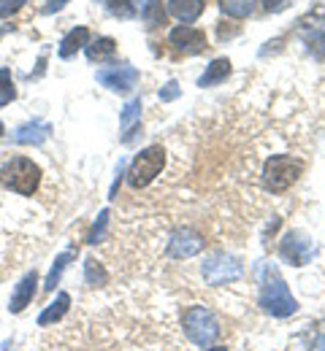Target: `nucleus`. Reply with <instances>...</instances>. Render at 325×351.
I'll list each match as a JSON object with an SVG mask.
<instances>
[{
    "label": "nucleus",
    "mask_w": 325,
    "mask_h": 351,
    "mask_svg": "<svg viewBox=\"0 0 325 351\" xmlns=\"http://www.w3.org/2000/svg\"><path fill=\"white\" fill-rule=\"evenodd\" d=\"M98 82L111 92H131L139 82V71L131 68V65H117V68H106V71H98Z\"/></svg>",
    "instance_id": "obj_8"
},
{
    "label": "nucleus",
    "mask_w": 325,
    "mask_h": 351,
    "mask_svg": "<svg viewBox=\"0 0 325 351\" xmlns=\"http://www.w3.org/2000/svg\"><path fill=\"white\" fill-rule=\"evenodd\" d=\"M106 227H109V211H100L93 224V230H90V235H87V243H100L103 235H106Z\"/></svg>",
    "instance_id": "obj_25"
},
{
    "label": "nucleus",
    "mask_w": 325,
    "mask_h": 351,
    "mask_svg": "<svg viewBox=\"0 0 325 351\" xmlns=\"http://www.w3.org/2000/svg\"><path fill=\"white\" fill-rule=\"evenodd\" d=\"M0 184L11 192L30 197L41 184V168L27 157H14L0 168Z\"/></svg>",
    "instance_id": "obj_2"
},
{
    "label": "nucleus",
    "mask_w": 325,
    "mask_h": 351,
    "mask_svg": "<svg viewBox=\"0 0 325 351\" xmlns=\"http://www.w3.org/2000/svg\"><path fill=\"white\" fill-rule=\"evenodd\" d=\"M168 41H171V46H177L179 51H185V54H201L206 49V33L182 25V27H174L168 33Z\"/></svg>",
    "instance_id": "obj_10"
},
{
    "label": "nucleus",
    "mask_w": 325,
    "mask_h": 351,
    "mask_svg": "<svg viewBox=\"0 0 325 351\" xmlns=\"http://www.w3.org/2000/svg\"><path fill=\"white\" fill-rule=\"evenodd\" d=\"M206 351H228V346H212V349H206Z\"/></svg>",
    "instance_id": "obj_32"
},
{
    "label": "nucleus",
    "mask_w": 325,
    "mask_h": 351,
    "mask_svg": "<svg viewBox=\"0 0 325 351\" xmlns=\"http://www.w3.org/2000/svg\"><path fill=\"white\" fill-rule=\"evenodd\" d=\"M203 0H168V11L179 19V22H185V25H190V22H195L201 14H203Z\"/></svg>",
    "instance_id": "obj_13"
},
{
    "label": "nucleus",
    "mask_w": 325,
    "mask_h": 351,
    "mask_svg": "<svg viewBox=\"0 0 325 351\" xmlns=\"http://www.w3.org/2000/svg\"><path fill=\"white\" fill-rule=\"evenodd\" d=\"M185 332L195 346L206 349V346H212V343L217 341L220 324H217V319H214V313H212L209 308L192 306V308H187V313H185Z\"/></svg>",
    "instance_id": "obj_3"
},
{
    "label": "nucleus",
    "mask_w": 325,
    "mask_h": 351,
    "mask_svg": "<svg viewBox=\"0 0 325 351\" xmlns=\"http://www.w3.org/2000/svg\"><path fill=\"white\" fill-rule=\"evenodd\" d=\"M220 5L233 19H244L255 11V0H220Z\"/></svg>",
    "instance_id": "obj_20"
},
{
    "label": "nucleus",
    "mask_w": 325,
    "mask_h": 351,
    "mask_svg": "<svg viewBox=\"0 0 325 351\" xmlns=\"http://www.w3.org/2000/svg\"><path fill=\"white\" fill-rule=\"evenodd\" d=\"M203 278L206 284L212 287H220V284H231L236 278H241V263L231 257V254H212L206 263H203Z\"/></svg>",
    "instance_id": "obj_7"
},
{
    "label": "nucleus",
    "mask_w": 325,
    "mask_h": 351,
    "mask_svg": "<svg viewBox=\"0 0 325 351\" xmlns=\"http://www.w3.org/2000/svg\"><path fill=\"white\" fill-rule=\"evenodd\" d=\"M228 76H231V60H228V57H217V60L206 68V73L198 79V87H214V84L225 82Z\"/></svg>",
    "instance_id": "obj_14"
},
{
    "label": "nucleus",
    "mask_w": 325,
    "mask_h": 351,
    "mask_svg": "<svg viewBox=\"0 0 325 351\" xmlns=\"http://www.w3.org/2000/svg\"><path fill=\"white\" fill-rule=\"evenodd\" d=\"M177 97H179V84H177V82H168L166 87L160 89V100L168 103V100H177Z\"/></svg>",
    "instance_id": "obj_27"
},
{
    "label": "nucleus",
    "mask_w": 325,
    "mask_h": 351,
    "mask_svg": "<svg viewBox=\"0 0 325 351\" xmlns=\"http://www.w3.org/2000/svg\"><path fill=\"white\" fill-rule=\"evenodd\" d=\"M25 3H27V0H0V19H5V16H11V14H16Z\"/></svg>",
    "instance_id": "obj_26"
},
{
    "label": "nucleus",
    "mask_w": 325,
    "mask_h": 351,
    "mask_svg": "<svg viewBox=\"0 0 325 351\" xmlns=\"http://www.w3.org/2000/svg\"><path fill=\"white\" fill-rule=\"evenodd\" d=\"M0 135H3V122H0Z\"/></svg>",
    "instance_id": "obj_33"
},
{
    "label": "nucleus",
    "mask_w": 325,
    "mask_h": 351,
    "mask_svg": "<svg viewBox=\"0 0 325 351\" xmlns=\"http://www.w3.org/2000/svg\"><path fill=\"white\" fill-rule=\"evenodd\" d=\"M203 249V238L195 232V230H177L168 241V257L174 260H187L192 254H198Z\"/></svg>",
    "instance_id": "obj_9"
},
{
    "label": "nucleus",
    "mask_w": 325,
    "mask_h": 351,
    "mask_svg": "<svg viewBox=\"0 0 325 351\" xmlns=\"http://www.w3.org/2000/svg\"><path fill=\"white\" fill-rule=\"evenodd\" d=\"M166 165V149L163 146H149L144 149L141 154H136V160L131 162V171H128V184L133 189H141V186H149L160 171Z\"/></svg>",
    "instance_id": "obj_4"
},
{
    "label": "nucleus",
    "mask_w": 325,
    "mask_h": 351,
    "mask_svg": "<svg viewBox=\"0 0 325 351\" xmlns=\"http://www.w3.org/2000/svg\"><path fill=\"white\" fill-rule=\"evenodd\" d=\"M141 128V100H131L125 108H122V141L125 143H131L133 141V132Z\"/></svg>",
    "instance_id": "obj_16"
},
{
    "label": "nucleus",
    "mask_w": 325,
    "mask_h": 351,
    "mask_svg": "<svg viewBox=\"0 0 325 351\" xmlns=\"http://www.w3.org/2000/svg\"><path fill=\"white\" fill-rule=\"evenodd\" d=\"M312 351H325V335L323 338H317V343L312 346Z\"/></svg>",
    "instance_id": "obj_31"
},
{
    "label": "nucleus",
    "mask_w": 325,
    "mask_h": 351,
    "mask_svg": "<svg viewBox=\"0 0 325 351\" xmlns=\"http://www.w3.org/2000/svg\"><path fill=\"white\" fill-rule=\"evenodd\" d=\"M312 49H315L317 54H323V57H325V33H317V36L312 38Z\"/></svg>",
    "instance_id": "obj_28"
},
{
    "label": "nucleus",
    "mask_w": 325,
    "mask_h": 351,
    "mask_svg": "<svg viewBox=\"0 0 325 351\" xmlns=\"http://www.w3.org/2000/svg\"><path fill=\"white\" fill-rule=\"evenodd\" d=\"M136 11H141V16L146 19L149 27H157L166 22V11H163V3L160 0H139L136 3Z\"/></svg>",
    "instance_id": "obj_19"
},
{
    "label": "nucleus",
    "mask_w": 325,
    "mask_h": 351,
    "mask_svg": "<svg viewBox=\"0 0 325 351\" xmlns=\"http://www.w3.org/2000/svg\"><path fill=\"white\" fill-rule=\"evenodd\" d=\"M109 11L120 19H131V16H136V3L133 0H109Z\"/></svg>",
    "instance_id": "obj_24"
},
{
    "label": "nucleus",
    "mask_w": 325,
    "mask_h": 351,
    "mask_svg": "<svg viewBox=\"0 0 325 351\" xmlns=\"http://www.w3.org/2000/svg\"><path fill=\"white\" fill-rule=\"evenodd\" d=\"M36 287H38V273L30 270V273L16 284V289H14V295H11V303H8V311H11V313H22L25 308L33 303Z\"/></svg>",
    "instance_id": "obj_11"
},
{
    "label": "nucleus",
    "mask_w": 325,
    "mask_h": 351,
    "mask_svg": "<svg viewBox=\"0 0 325 351\" xmlns=\"http://www.w3.org/2000/svg\"><path fill=\"white\" fill-rule=\"evenodd\" d=\"M87 44H90V30H87V27H74V30L60 41V57L68 60V57H74L79 49H85Z\"/></svg>",
    "instance_id": "obj_15"
},
{
    "label": "nucleus",
    "mask_w": 325,
    "mask_h": 351,
    "mask_svg": "<svg viewBox=\"0 0 325 351\" xmlns=\"http://www.w3.org/2000/svg\"><path fill=\"white\" fill-rule=\"evenodd\" d=\"M14 97H16V89H14L11 71L8 68H0V106H8Z\"/></svg>",
    "instance_id": "obj_23"
},
{
    "label": "nucleus",
    "mask_w": 325,
    "mask_h": 351,
    "mask_svg": "<svg viewBox=\"0 0 325 351\" xmlns=\"http://www.w3.org/2000/svg\"><path fill=\"white\" fill-rule=\"evenodd\" d=\"M71 257H74V252H63V254H60V257L54 260V265H52V270H49V276H47V284H44L49 292H52V289H54V287L60 284V276H63V270L68 267Z\"/></svg>",
    "instance_id": "obj_21"
},
{
    "label": "nucleus",
    "mask_w": 325,
    "mask_h": 351,
    "mask_svg": "<svg viewBox=\"0 0 325 351\" xmlns=\"http://www.w3.org/2000/svg\"><path fill=\"white\" fill-rule=\"evenodd\" d=\"M298 176H301V162L293 160L290 154H274L263 165V184H266V189H271L277 195L290 189L298 181Z\"/></svg>",
    "instance_id": "obj_5"
},
{
    "label": "nucleus",
    "mask_w": 325,
    "mask_h": 351,
    "mask_svg": "<svg viewBox=\"0 0 325 351\" xmlns=\"http://www.w3.org/2000/svg\"><path fill=\"white\" fill-rule=\"evenodd\" d=\"M52 132V125L49 122H41V119H33V122H25L22 128H16L14 132V141L22 143V146H41Z\"/></svg>",
    "instance_id": "obj_12"
},
{
    "label": "nucleus",
    "mask_w": 325,
    "mask_h": 351,
    "mask_svg": "<svg viewBox=\"0 0 325 351\" xmlns=\"http://www.w3.org/2000/svg\"><path fill=\"white\" fill-rule=\"evenodd\" d=\"M279 257L295 267H304L315 257V243L304 230H290L279 243Z\"/></svg>",
    "instance_id": "obj_6"
},
{
    "label": "nucleus",
    "mask_w": 325,
    "mask_h": 351,
    "mask_svg": "<svg viewBox=\"0 0 325 351\" xmlns=\"http://www.w3.org/2000/svg\"><path fill=\"white\" fill-rule=\"evenodd\" d=\"M85 51H87V57H90L93 62H100V60L114 57V51H117V41H114V38H109V36H103V38L90 41V44L85 46Z\"/></svg>",
    "instance_id": "obj_18"
},
{
    "label": "nucleus",
    "mask_w": 325,
    "mask_h": 351,
    "mask_svg": "<svg viewBox=\"0 0 325 351\" xmlns=\"http://www.w3.org/2000/svg\"><path fill=\"white\" fill-rule=\"evenodd\" d=\"M85 276H87V284H90V287H103L106 278H109V276H106V267L98 263V260H93V257L85 263Z\"/></svg>",
    "instance_id": "obj_22"
},
{
    "label": "nucleus",
    "mask_w": 325,
    "mask_h": 351,
    "mask_svg": "<svg viewBox=\"0 0 325 351\" xmlns=\"http://www.w3.org/2000/svg\"><path fill=\"white\" fill-rule=\"evenodd\" d=\"M258 306L263 308L266 313L284 319V316H293L298 311V300L290 295L284 278L277 273V267H266V276L260 281V298H258Z\"/></svg>",
    "instance_id": "obj_1"
},
{
    "label": "nucleus",
    "mask_w": 325,
    "mask_h": 351,
    "mask_svg": "<svg viewBox=\"0 0 325 351\" xmlns=\"http://www.w3.org/2000/svg\"><path fill=\"white\" fill-rule=\"evenodd\" d=\"M68 0H47V5H44V14H52V11H60L63 5H65Z\"/></svg>",
    "instance_id": "obj_30"
},
{
    "label": "nucleus",
    "mask_w": 325,
    "mask_h": 351,
    "mask_svg": "<svg viewBox=\"0 0 325 351\" xmlns=\"http://www.w3.org/2000/svg\"><path fill=\"white\" fill-rule=\"evenodd\" d=\"M68 306H71V298H68L65 292H60V295H57V300H54V303H52L41 316H38V324H41V327H49V324L60 322V319L68 313Z\"/></svg>",
    "instance_id": "obj_17"
},
{
    "label": "nucleus",
    "mask_w": 325,
    "mask_h": 351,
    "mask_svg": "<svg viewBox=\"0 0 325 351\" xmlns=\"http://www.w3.org/2000/svg\"><path fill=\"white\" fill-rule=\"evenodd\" d=\"M287 3H290V0H263V5H266L269 11H282Z\"/></svg>",
    "instance_id": "obj_29"
}]
</instances>
